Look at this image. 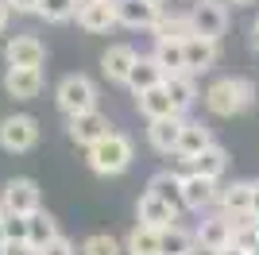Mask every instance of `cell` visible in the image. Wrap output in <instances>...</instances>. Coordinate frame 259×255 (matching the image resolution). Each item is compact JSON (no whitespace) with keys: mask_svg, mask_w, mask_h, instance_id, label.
<instances>
[{"mask_svg":"<svg viewBox=\"0 0 259 255\" xmlns=\"http://www.w3.org/2000/svg\"><path fill=\"white\" fill-rule=\"evenodd\" d=\"M255 81L251 77H236V74H228V77H217V81H209V89L201 93V101H205V108L213 112V116H244L248 108H255Z\"/></svg>","mask_w":259,"mask_h":255,"instance_id":"obj_1","label":"cell"},{"mask_svg":"<svg viewBox=\"0 0 259 255\" xmlns=\"http://www.w3.org/2000/svg\"><path fill=\"white\" fill-rule=\"evenodd\" d=\"M85 155H89V170H93V174L116 178V174H124V170L132 166L136 147H132V139L124 136V132H108V136L101 139V143H93Z\"/></svg>","mask_w":259,"mask_h":255,"instance_id":"obj_2","label":"cell"},{"mask_svg":"<svg viewBox=\"0 0 259 255\" xmlns=\"http://www.w3.org/2000/svg\"><path fill=\"white\" fill-rule=\"evenodd\" d=\"M54 105L62 108V116H81V112H93L97 108V81L85 74H66L54 89Z\"/></svg>","mask_w":259,"mask_h":255,"instance_id":"obj_3","label":"cell"},{"mask_svg":"<svg viewBox=\"0 0 259 255\" xmlns=\"http://www.w3.org/2000/svg\"><path fill=\"white\" fill-rule=\"evenodd\" d=\"M39 143V120L27 116V112H16V116L0 120V147L8 155H23Z\"/></svg>","mask_w":259,"mask_h":255,"instance_id":"obj_4","label":"cell"},{"mask_svg":"<svg viewBox=\"0 0 259 255\" xmlns=\"http://www.w3.org/2000/svg\"><path fill=\"white\" fill-rule=\"evenodd\" d=\"M190 27H194V35L221 42V35L228 31V4L225 0H194L190 4Z\"/></svg>","mask_w":259,"mask_h":255,"instance_id":"obj_5","label":"cell"},{"mask_svg":"<svg viewBox=\"0 0 259 255\" xmlns=\"http://www.w3.org/2000/svg\"><path fill=\"white\" fill-rule=\"evenodd\" d=\"M217 197H221V182L205 178V174H197V170H186L182 174V205H186V212L213 209Z\"/></svg>","mask_w":259,"mask_h":255,"instance_id":"obj_6","label":"cell"},{"mask_svg":"<svg viewBox=\"0 0 259 255\" xmlns=\"http://www.w3.org/2000/svg\"><path fill=\"white\" fill-rule=\"evenodd\" d=\"M0 205L8 212H20V217H31V212L43 209V197H39V186L31 178H8L4 190H0Z\"/></svg>","mask_w":259,"mask_h":255,"instance_id":"obj_7","label":"cell"},{"mask_svg":"<svg viewBox=\"0 0 259 255\" xmlns=\"http://www.w3.org/2000/svg\"><path fill=\"white\" fill-rule=\"evenodd\" d=\"M4 62L8 66H27V70H43L47 62V47L39 35H12L4 42Z\"/></svg>","mask_w":259,"mask_h":255,"instance_id":"obj_8","label":"cell"},{"mask_svg":"<svg viewBox=\"0 0 259 255\" xmlns=\"http://www.w3.org/2000/svg\"><path fill=\"white\" fill-rule=\"evenodd\" d=\"M197 236V247L209 255L225 251V247H232V221H228L225 212H213V217H201V224L194 228Z\"/></svg>","mask_w":259,"mask_h":255,"instance_id":"obj_9","label":"cell"},{"mask_svg":"<svg viewBox=\"0 0 259 255\" xmlns=\"http://www.w3.org/2000/svg\"><path fill=\"white\" fill-rule=\"evenodd\" d=\"M66 132H70V139H74L77 147H93V143H101V139L112 132V124H108V116H101L97 108L93 112H81V116H70L66 120Z\"/></svg>","mask_w":259,"mask_h":255,"instance_id":"obj_10","label":"cell"},{"mask_svg":"<svg viewBox=\"0 0 259 255\" xmlns=\"http://www.w3.org/2000/svg\"><path fill=\"white\" fill-rule=\"evenodd\" d=\"M112 4H116L120 27H132V31H151L162 16V8L151 0H112Z\"/></svg>","mask_w":259,"mask_h":255,"instance_id":"obj_11","label":"cell"},{"mask_svg":"<svg viewBox=\"0 0 259 255\" xmlns=\"http://www.w3.org/2000/svg\"><path fill=\"white\" fill-rule=\"evenodd\" d=\"M116 4L112 0H81V8H77V27L89 35H105L116 27Z\"/></svg>","mask_w":259,"mask_h":255,"instance_id":"obj_12","label":"cell"},{"mask_svg":"<svg viewBox=\"0 0 259 255\" xmlns=\"http://www.w3.org/2000/svg\"><path fill=\"white\" fill-rule=\"evenodd\" d=\"M217 209L225 212L228 221H240V217H251V178H236L221 186V197H217Z\"/></svg>","mask_w":259,"mask_h":255,"instance_id":"obj_13","label":"cell"},{"mask_svg":"<svg viewBox=\"0 0 259 255\" xmlns=\"http://www.w3.org/2000/svg\"><path fill=\"white\" fill-rule=\"evenodd\" d=\"M186 116H162V120H147V143L159 155H178V139H182Z\"/></svg>","mask_w":259,"mask_h":255,"instance_id":"obj_14","label":"cell"},{"mask_svg":"<svg viewBox=\"0 0 259 255\" xmlns=\"http://www.w3.org/2000/svg\"><path fill=\"white\" fill-rule=\"evenodd\" d=\"M4 89L12 101H35L43 93V70H27V66H8L4 70Z\"/></svg>","mask_w":259,"mask_h":255,"instance_id":"obj_15","label":"cell"},{"mask_svg":"<svg viewBox=\"0 0 259 255\" xmlns=\"http://www.w3.org/2000/svg\"><path fill=\"white\" fill-rule=\"evenodd\" d=\"M136 58H140V54L132 51L128 42H112V47L101 54V74H105L108 81H116V85H128V74H132V66H136Z\"/></svg>","mask_w":259,"mask_h":255,"instance_id":"obj_16","label":"cell"},{"mask_svg":"<svg viewBox=\"0 0 259 255\" xmlns=\"http://www.w3.org/2000/svg\"><path fill=\"white\" fill-rule=\"evenodd\" d=\"M217 139H213V128L209 124H201V120H186V128H182V139H178V159L190 166V162L201 155V151H209Z\"/></svg>","mask_w":259,"mask_h":255,"instance_id":"obj_17","label":"cell"},{"mask_svg":"<svg viewBox=\"0 0 259 255\" xmlns=\"http://www.w3.org/2000/svg\"><path fill=\"white\" fill-rule=\"evenodd\" d=\"M217 58H221V42L217 39H205V35H190V39H186V70H190V74L213 70Z\"/></svg>","mask_w":259,"mask_h":255,"instance_id":"obj_18","label":"cell"},{"mask_svg":"<svg viewBox=\"0 0 259 255\" xmlns=\"http://www.w3.org/2000/svg\"><path fill=\"white\" fill-rule=\"evenodd\" d=\"M136 212H140V224H151V228H170V224H178V217H182L170 201H162V197H155V193H147V190H143Z\"/></svg>","mask_w":259,"mask_h":255,"instance_id":"obj_19","label":"cell"},{"mask_svg":"<svg viewBox=\"0 0 259 255\" xmlns=\"http://www.w3.org/2000/svg\"><path fill=\"white\" fill-rule=\"evenodd\" d=\"M166 81V74H162V66L155 62V54H140L136 58V66H132V74H128V89L136 97L147 93V89H155V85Z\"/></svg>","mask_w":259,"mask_h":255,"instance_id":"obj_20","label":"cell"},{"mask_svg":"<svg viewBox=\"0 0 259 255\" xmlns=\"http://www.w3.org/2000/svg\"><path fill=\"white\" fill-rule=\"evenodd\" d=\"M155 62L162 66V74H190L186 70V39H155Z\"/></svg>","mask_w":259,"mask_h":255,"instance_id":"obj_21","label":"cell"},{"mask_svg":"<svg viewBox=\"0 0 259 255\" xmlns=\"http://www.w3.org/2000/svg\"><path fill=\"white\" fill-rule=\"evenodd\" d=\"M166 93H170V101H174V108H178V116H186L190 108L197 105V81H194V74H170L166 77Z\"/></svg>","mask_w":259,"mask_h":255,"instance_id":"obj_22","label":"cell"},{"mask_svg":"<svg viewBox=\"0 0 259 255\" xmlns=\"http://www.w3.org/2000/svg\"><path fill=\"white\" fill-rule=\"evenodd\" d=\"M124 251L128 255H162V228L151 224H136L124 240Z\"/></svg>","mask_w":259,"mask_h":255,"instance_id":"obj_23","label":"cell"},{"mask_svg":"<svg viewBox=\"0 0 259 255\" xmlns=\"http://www.w3.org/2000/svg\"><path fill=\"white\" fill-rule=\"evenodd\" d=\"M147 193H155V197H162V201H170L178 212H186V205H182V174H174V170H159V174H151Z\"/></svg>","mask_w":259,"mask_h":255,"instance_id":"obj_24","label":"cell"},{"mask_svg":"<svg viewBox=\"0 0 259 255\" xmlns=\"http://www.w3.org/2000/svg\"><path fill=\"white\" fill-rule=\"evenodd\" d=\"M136 105H140V112L147 120H162V116H178V108H174L170 93H166V85H155V89H147V93L136 97Z\"/></svg>","mask_w":259,"mask_h":255,"instance_id":"obj_25","label":"cell"},{"mask_svg":"<svg viewBox=\"0 0 259 255\" xmlns=\"http://www.w3.org/2000/svg\"><path fill=\"white\" fill-rule=\"evenodd\" d=\"M190 170H197V174H205V178L221 182V178L228 174V151L221 147V143H213L209 151H201V155L190 162Z\"/></svg>","mask_w":259,"mask_h":255,"instance_id":"obj_26","label":"cell"},{"mask_svg":"<svg viewBox=\"0 0 259 255\" xmlns=\"http://www.w3.org/2000/svg\"><path fill=\"white\" fill-rule=\"evenodd\" d=\"M58 221H54L47 209H39V212H31L27 217V244H35V247H47L51 240H58Z\"/></svg>","mask_w":259,"mask_h":255,"instance_id":"obj_27","label":"cell"},{"mask_svg":"<svg viewBox=\"0 0 259 255\" xmlns=\"http://www.w3.org/2000/svg\"><path fill=\"white\" fill-rule=\"evenodd\" d=\"M155 39H190L194 35V27H190V12H166L162 8L159 23L151 27Z\"/></svg>","mask_w":259,"mask_h":255,"instance_id":"obj_28","label":"cell"},{"mask_svg":"<svg viewBox=\"0 0 259 255\" xmlns=\"http://www.w3.org/2000/svg\"><path fill=\"white\" fill-rule=\"evenodd\" d=\"M197 251V236L182 224L162 228V255H194Z\"/></svg>","mask_w":259,"mask_h":255,"instance_id":"obj_29","label":"cell"},{"mask_svg":"<svg viewBox=\"0 0 259 255\" xmlns=\"http://www.w3.org/2000/svg\"><path fill=\"white\" fill-rule=\"evenodd\" d=\"M77 8H81V0H43L39 16L47 23H66V20H77Z\"/></svg>","mask_w":259,"mask_h":255,"instance_id":"obj_30","label":"cell"},{"mask_svg":"<svg viewBox=\"0 0 259 255\" xmlns=\"http://www.w3.org/2000/svg\"><path fill=\"white\" fill-rule=\"evenodd\" d=\"M81 255H124V244H120L116 236H108V232H93V236H85Z\"/></svg>","mask_w":259,"mask_h":255,"instance_id":"obj_31","label":"cell"},{"mask_svg":"<svg viewBox=\"0 0 259 255\" xmlns=\"http://www.w3.org/2000/svg\"><path fill=\"white\" fill-rule=\"evenodd\" d=\"M4 240H27V217L4 209Z\"/></svg>","mask_w":259,"mask_h":255,"instance_id":"obj_32","label":"cell"},{"mask_svg":"<svg viewBox=\"0 0 259 255\" xmlns=\"http://www.w3.org/2000/svg\"><path fill=\"white\" fill-rule=\"evenodd\" d=\"M39 255H77V247H74V240L58 236V240H51L47 247H39Z\"/></svg>","mask_w":259,"mask_h":255,"instance_id":"obj_33","label":"cell"},{"mask_svg":"<svg viewBox=\"0 0 259 255\" xmlns=\"http://www.w3.org/2000/svg\"><path fill=\"white\" fill-rule=\"evenodd\" d=\"M0 255H39V247L27 244V240H8V244L0 247Z\"/></svg>","mask_w":259,"mask_h":255,"instance_id":"obj_34","label":"cell"},{"mask_svg":"<svg viewBox=\"0 0 259 255\" xmlns=\"http://www.w3.org/2000/svg\"><path fill=\"white\" fill-rule=\"evenodd\" d=\"M39 4H43V0H8V8L16 12V16H39Z\"/></svg>","mask_w":259,"mask_h":255,"instance_id":"obj_35","label":"cell"},{"mask_svg":"<svg viewBox=\"0 0 259 255\" xmlns=\"http://www.w3.org/2000/svg\"><path fill=\"white\" fill-rule=\"evenodd\" d=\"M251 217L259 221V178H251Z\"/></svg>","mask_w":259,"mask_h":255,"instance_id":"obj_36","label":"cell"},{"mask_svg":"<svg viewBox=\"0 0 259 255\" xmlns=\"http://www.w3.org/2000/svg\"><path fill=\"white\" fill-rule=\"evenodd\" d=\"M8 20H12V8H8V0H0V31L8 27Z\"/></svg>","mask_w":259,"mask_h":255,"instance_id":"obj_37","label":"cell"},{"mask_svg":"<svg viewBox=\"0 0 259 255\" xmlns=\"http://www.w3.org/2000/svg\"><path fill=\"white\" fill-rule=\"evenodd\" d=\"M248 35H251V47H255V51H259V16H255V20H251V27H248Z\"/></svg>","mask_w":259,"mask_h":255,"instance_id":"obj_38","label":"cell"},{"mask_svg":"<svg viewBox=\"0 0 259 255\" xmlns=\"http://www.w3.org/2000/svg\"><path fill=\"white\" fill-rule=\"evenodd\" d=\"M8 244V240H4V205H0V247Z\"/></svg>","mask_w":259,"mask_h":255,"instance_id":"obj_39","label":"cell"},{"mask_svg":"<svg viewBox=\"0 0 259 255\" xmlns=\"http://www.w3.org/2000/svg\"><path fill=\"white\" fill-rule=\"evenodd\" d=\"M217 255H248V251H240V247H225V251H217Z\"/></svg>","mask_w":259,"mask_h":255,"instance_id":"obj_40","label":"cell"},{"mask_svg":"<svg viewBox=\"0 0 259 255\" xmlns=\"http://www.w3.org/2000/svg\"><path fill=\"white\" fill-rule=\"evenodd\" d=\"M225 4H255V0H225Z\"/></svg>","mask_w":259,"mask_h":255,"instance_id":"obj_41","label":"cell"},{"mask_svg":"<svg viewBox=\"0 0 259 255\" xmlns=\"http://www.w3.org/2000/svg\"><path fill=\"white\" fill-rule=\"evenodd\" d=\"M151 4H159V8H166V0H151Z\"/></svg>","mask_w":259,"mask_h":255,"instance_id":"obj_42","label":"cell"},{"mask_svg":"<svg viewBox=\"0 0 259 255\" xmlns=\"http://www.w3.org/2000/svg\"><path fill=\"white\" fill-rule=\"evenodd\" d=\"M255 224H259V221H255Z\"/></svg>","mask_w":259,"mask_h":255,"instance_id":"obj_43","label":"cell"}]
</instances>
